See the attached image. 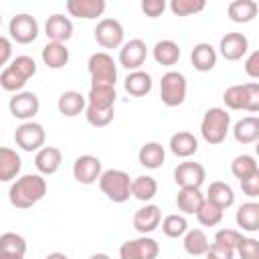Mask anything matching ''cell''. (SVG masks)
<instances>
[{
	"instance_id": "db71d44e",
	"label": "cell",
	"mask_w": 259,
	"mask_h": 259,
	"mask_svg": "<svg viewBox=\"0 0 259 259\" xmlns=\"http://www.w3.org/2000/svg\"><path fill=\"white\" fill-rule=\"evenodd\" d=\"M89 259H111V257H109L107 253H93Z\"/></svg>"
},
{
	"instance_id": "9c48e42d",
	"label": "cell",
	"mask_w": 259,
	"mask_h": 259,
	"mask_svg": "<svg viewBox=\"0 0 259 259\" xmlns=\"http://www.w3.org/2000/svg\"><path fill=\"white\" fill-rule=\"evenodd\" d=\"M8 32H10V38L16 40L18 45H30L38 36V22L34 16L22 12V14H16L10 18Z\"/></svg>"
},
{
	"instance_id": "8fae6325",
	"label": "cell",
	"mask_w": 259,
	"mask_h": 259,
	"mask_svg": "<svg viewBox=\"0 0 259 259\" xmlns=\"http://www.w3.org/2000/svg\"><path fill=\"white\" fill-rule=\"evenodd\" d=\"M8 107H10V113L16 117V119H22V121H32V117L38 113L40 109V101L36 97V93L32 91H20V93H14L8 101Z\"/></svg>"
},
{
	"instance_id": "b9f144b4",
	"label": "cell",
	"mask_w": 259,
	"mask_h": 259,
	"mask_svg": "<svg viewBox=\"0 0 259 259\" xmlns=\"http://www.w3.org/2000/svg\"><path fill=\"white\" fill-rule=\"evenodd\" d=\"M85 117H87V123L93 125V127H105L113 121L115 117V109H95V107H89L85 109Z\"/></svg>"
},
{
	"instance_id": "5bb4252c",
	"label": "cell",
	"mask_w": 259,
	"mask_h": 259,
	"mask_svg": "<svg viewBox=\"0 0 259 259\" xmlns=\"http://www.w3.org/2000/svg\"><path fill=\"white\" fill-rule=\"evenodd\" d=\"M134 229L140 235H150L162 225V210L156 204H146L134 212Z\"/></svg>"
},
{
	"instance_id": "ee69618b",
	"label": "cell",
	"mask_w": 259,
	"mask_h": 259,
	"mask_svg": "<svg viewBox=\"0 0 259 259\" xmlns=\"http://www.w3.org/2000/svg\"><path fill=\"white\" fill-rule=\"evenodd\" d=\"M10 67L16 69L24 79H30V77L36 75V63H34V59L28 57V55H18V57H14V59L10 61Z\"/></svg>"
},
{
	"instance_id": "836d02e7",
	"label": "cell",
	"mask_w": 259,
	"mask_h": 259,
	"mask_svg": "<svg viewBox=\"0 0 259 259\" xmlns=\"http://www.w3.org/2000/svg\"><path fill=\"white\" fill-rule=\"evenodd\" d=\"M158 194V182L156 178L148 176V174H142V176H136L132 180V196L142 200V202H150L154 196Z\"/></svg>"
},
{
	"instance_id": "d6a6232c",
	"label": "cell",
	"mask_w": 259,
	"mask_h": 259,
	"mask_svg": "<svg viewBox=\"0 0 259 259\" xmlns=\"http://www.w3.org/2000/svg\"><path fill=\"white\" fill-rule=\"evenodd\" d=\"M204 196H206V200L219 204L221 208H229V206L235 204V192H233V188H231L227 182H223V180L210 182Z\"/></svg>"
},
{
	"instance_id": "4dcf8cb0",
	"label": "cell",
	"mask_w": 259,
	"mask_h": 259,
	"mask_svg": "<svg viewBox=\"0 0 259 259\" xmlns=\"http://www.w3.org/2000/svg\"><path fill=\"white\" fill-rule=\"evenodd\" d=\"M123 87L134 97H144L152 91V75L146 71H130V75L123 81Z\"/></svg>"
},
{
	"instance_id": "681fc988",
	"label": "cell",
	"mask_w": 259,
	"mask_h": 259,
	"mask_svg": "<svg viewBox=\"0 0 259 259\" xmlns=\"http://www.w3.org/2000/svg\"><path fill=\"white\" fill-rule=\"evenodd\" d=\"M237 251L233 249H227L223 245H217V243H210V249L206 251V259H235Z\"/></svg>"
},
{
	"instance_id": "bcb514c9",
	"label": "cell",
	"mask_w": 259,
	"mask_h": 259,
	"mask_svg": "<svg viewBox=\"0 0 259 259\" xmlns=\"http://www.w3.org/2000/svg\"><path fill=\"white\" fill-rule=\"evenodd\" d=\"M239 259H259V241L253 237H243L237 247Z\"/></svg>"
},
{
	"instance_id": "e575fe53",
	"label": "cell",
	"mask_w": 259,
	"mask_h": 259,
	"mask_svg": "<svg viewBox=\"0 0 259 259\" xmlns=\"http://www.w3.org/2000/svg\"><path fill=\"white\" fill-rule=\"evenodd\" d=\"M257 170H259V164H257L255 156H251V154H239L231 162V172H233L235 178H239V182L245 180V178H249Z\"/></svg>"
},
{
	"instance_id": "d6986e66",
	"label": "cell",
	"mask_w": 259,
	"mask_h": 259,
	"mask_svg": "<svg viewBox=\"0 0 259 259\" xmlns=\"http://www.w3.org/2000/svg\"><path fill=\"white\" fill-rule=\"evenodd\" d=\"M61 162H63V154H61V150L55 148V146H45V148L38 150L36 156H34V166H36L38 174H42V176L55 174V172L61 168Z\"/></svg>"
},
{
	"instance_id": "8992f818",
	"label": "cell",
	"mask_w": 259,
	"mask_h": 259,
	"mask_svg": "<svg viewBox=\"0 0 259 259\" xmlns=\"http://www.w3.org/2000/svg\"><path fill=\"white\" fill-rule=\"evenodd\" d=\"M45 127L36 121H22L14 132V142L24 152H38L45 148Z\"/></svg>"
},
{
	"instance_id": "f1b7e54d",
	"label": "cell",
	"mask_w": 259,
	"mask_h": 259,
	"mask_svg": "<svg viewBox=\"0 0 259 259\" xmlns=\"http://www.w3.org/2000/svg\"><path fill=\"white\" fill-rule=\"evenodd\" d=\"M235 221H237L239 229L249 231V233H257L259 231V202H255V200L243 202L235 214Z\"/></svg>"
},
{
	"instance_id": "816d5d0a",
	"label": "cell",
	"mask_w": 259,
	"mask_h": 259,
	"mask_svg": "<svg viewBox=\"0 0 259 259\" xmlns=\"http://www.w3.org/2000/svg\"><path fill=\"white\" fill-rule=\"evenodd\" d=\"M10 55H12V42L8 36H2L0 38V63L6 65L10 61Z\"/></svg>"
},
{
	"instance_id": "7402d4cb",
	"label": "cell",
	"mask_w": 259,
	"mask_h": 259,
	"mask_svg": "<svg viewBox=\"0 0 259 259\" xmlns=\"http://www.w3.org/2000/svg\"><path fill=\"white\" fill-rule=\"evenodd\" d=\"M170 152L178 158H190L198 150V140L190 132H176L170 136Z\"/></svg>"
},
{
	"instance_id": "d4e9b609",
	"label": "cell",
	"mask_w": 259,
	"mask_h": 259,
	"mask_svg": "<svg viewBox=\"0 0 259 259\" xmlns=\"http://www.w3.org/2000/svg\"><path fill=\"white\" fill-rule=\"evenodd\" d=\"M204 200L206 196L200 192V188H180L176 194V206L182 214H196Z\"/></svg>"
},
{
	"instance_id": "7a4b0ae2",
	"label": "cell",
	"mask_w": 259,
	"mask_h": 259,
	"mask_svg": "<svg viewBox=\"0 0 259 259\" xmlns=\"http://www.w3.org/2000/svg\"><path fill=\"white\" fill-rule=\"evenodd\" d=\"M231 130V115L225 107H210L204 111L200 121V136L206 144L219 146L227 140V134Z\"/></svg>"
},
{
	"instance_id": "9f6ffc18",
	"label": "cell",
	"mask_w": 259,
	"mask_h": 259,
	"mask_svg": "<svg viewBox=\"0 0 259 259\" xmlns=\"http://www.w3.org/2000/svg\"><path fill=\"white\" fill-rule=\"evenodd\" d=\"M255 154H257V158H259V142L255 144Z\"/></svg>"
},
{
	"instance_id": "e0dca14e",
	"label": "cell",
	"mask_w": 259,
	"mask_h": 259,
	"mask_svg": "<svg viewBox=\"0 0 259 259\" xmlns=\"http://www.w3.org/2000/svg\"><path fill=\"white\" fill-rule=\"evenodd\" d=\"M105 0H69L67 2V12L75 18L83 20H93L105 12Z\"/></svg>"
},
{
	"instance_id": "484cf974",
	"label": "cell",
	"mask_w": 259,
	"mask_h": 259,
	"mask_svg": "<svg viewBox=\"0 0 259 259\" xmlns=\"http://www.w3.org/2000/svg\"><path fill=\"white\" fill-rule=\"evenodd\" d=\"M257 12H259V4L255 0H233L227 8L229 18L237 24H247L255 20Z\"/></svg>"
},
{
	"instance_id": "f546056e",
	"label": "cell",
	"mask_w": 259,
	"mask_h": 259,
	"mask_svg": "<svg viewBox=\"0 0 259 259\" xmlns=\"http://www.w3.org/2000/svg\"><path fill=\"white\" fill-rule=\"evenodd\" d=\"M138 160H140V164H142L144 168H148V170H158V168L164 164V160H166V152H164L162 144H158V142H148V144H144V146L140 148Z\"/></svg>"
},
{
	"instance_id": "4316f807",
	"label": "cell",
	"mask_w": 259,
	"mask_h": 259,
	"mask_svg": "<svg viewBox=\"0 0 259 259\" xmlns=\"http://www.w3.org/2000/svg\"><path fill=\"white\" fill-rule=\"evenodd\" d=\"M40 57H42V63H45L49 69H63V67L69 63V49H67V45H63V42H53V40H49V42L42 47Z\"/></svg>"
},
{
	"instance_id": "603a6c76",
	"label": "cell",
	"mask_w": 259,
	"mask_h": 259,
	"mask_svg": "<svg viewBox=\"0 0 259 259\" xmlns=\"http://www.w3.org/2000/svg\"><path fill=\"white\" fill-rule=\"evenodd\" d=\"M233 136L239 144H257L259 142V117L257 115L241 117L233 125Z\"/></svg>"
},
{
	"instance_id": "6da1fadb",
	"label": "cell",
	"mask_w": 259,
	"mask_h": 259,
	"mask_svg": "<svg viewBox=\"0 0 259 259\" xmlns=\"http://www.w3.org/2000/svg\"><path fill=\"white\" fill-rule=\"evenodd\" d=\"M47 194V180L42 174H24L16 178L8 188L10 204L16 208H30L32 204L40 202Z\"/></svg>"
},
{
	"instance_id": "1f68e13d",
	"label": "cell",
	"mask_w": 259,
	"mask_h": 259,
	"mask_svg": "<svg viewBox=\"0 0 259 259\" xmlns=\"http://www.w3.org/2000/svg\"><path fill=\"white\" fill-rule=\"evenodd\" d=\"M182 247L188 255L200 257V255H206V251L210 249V243L202 229H188V233L182 239Z\"/></svg>"
},
{
	"instance_id": "4fadbf2b",
	"label": "cell",
	"mask_w": 259,
	"mask_h": 259,
	"mask_svg": "<svg viewBox=\"0 0 259 259\" xmlns=\"http://www.w3.org/2000/svg\"><path fill=\"white\" fill-rule=\"evenodd\" d=\"M146 57H148V47L142 38H130L119 49V65L125 67L127 71H140Z\"/></svg>"
},
{
	"instance_id": "2e32d148",
	"label": "cell",
	"mask_w": 259,
	"mask_h": 259,
	"mask_svg": "<svg viewBox=\"0 0 259 259\" xmlns=\"http://www.w3.org/2000/svg\"><path fill=\"white\" fill-rule=\"evenodd\" d=\"M45 34L53 42H67L73 36V22L65 14H51L45 22Z\"/></svg>"
},
{
	"instance_id": "3957f363",
	"label": "cell",
	"mask_w": 259,
	"mask_h": 259,
	"mask_svg": "<svg viewBox=\"0 0 259 259\" xmlns=\"http://www.w3.org/2000/svg\"><path fill=\"white\" fill-rule=\"evenodd\" d=\"M132 180L134 178H130V174L125 170L109 168V170H103V174L99 178V188L111 202L121 204V202L130 200V196H132Z\"/></svg>"
},
{
	"instance_id": "7dc6e473",
	"label": "cell",
	"mask_w": 259,
	"mask_h": 259,
	"mask_svg": "<svg viewBox=\"0 0 259 259\" xmlns=\"http://www.w3.org/2000/svg\"><path fill=\"white\" fill-rule=\"evenodd\" d=\"M164 10H166L164 0H142V12L148 18H158V16H162Z\"/></svg>"
},
{
	"instance_id": "60d3db41",
	"label": "cell",
	"mask_w": 259,
	"mask_h": 259,
	"mask_svg": "<svg viewBox=\"0 0 259 259\" xmlns=\"http://www.w3.org/2000/svg\"><path fill=\"white\" fill-rule=\"evenodd\" d=\"M223 101L229 109H235V111H245V85H231L225 93H223Z\"/></svg>"
},
{
	"instance_id": "7c38bea8",
	"label": "cell",
	"mask_w": 259,
	"mask_h": 259,
	"mask_svg": "<svg viewBox=\"0 0 259 259\" xmlns=\"http://www.w3.org/2000/svg\"><path fill=\"white\" fill-rule=\"evenodd\" d=\"M206 178V170L198 162H180L174 168V182L180 188H200Z\"/></svg>"
},
{
	"instance_id": "f35d334b",
	"label": "cell",
	"mask_w": 259,
	"mask_h": 259,
	"mask_svg": "<svg viewBox=\"0 0 259 259\" xmlns=\"http://www.w3.org/2000/svg\"><path fill=\"white\" fill-rule=\"evenodd\" d=\"M28 79H24L16 69H12L10 65H6L0 73V85L4 91H10V93H20L22 87L26 85Z\"/></svg>"
},
{
	"instance_id": "8d00e7d4",
	"label": "cell",
	"mask_w": 259,
	"mask_h": 259,
	"mask_svg": "<svg viewBox=\"0 0 259 259\" xmlns=\"http://www.w3.org/2000/svg\"><path fill=\"white\" fill-rule=\"evenodd\" d=\"M162 233L168 239H178L188 233V221L184 214H168L162 219Z\"/></svg>"
},
{
	"instance_id": "ac0fdd59",
	"label": "cell",
	"mask_w": 259,
	"mask_h": 259,
	"mask_svg": "<svg viewBox=\"0 0 259 259\" xmlns=\"http://www.w3.org/2000/svg\"><path fill=\"white\" fill-rule=\"evenodd\" d=\"M57 107L65 117H77L87 109V95H81L79 91H63L57 99Z\"/></svg>"
},
{
	"instance_id": "ba28073f",
	"label": "cell",
	"mask_w": 259,
	"mask_h": 259,
	"mask_svg": "<svg viewBox=\"0 0 259 259\" xmlns=\"http://www.w3.org/2000/svg\"><path fill=\"white\" fill-rule=\"evenodd\" d=\"M123 24L117 18H101L93 30V36L99 47L103 49H117L123 47Z\"/></svg>"
},
{
	"instance_id": "11a10c76",
	"label": "cell",
	"mask_w": 259,
	"mask_h": 259,
	"mask_svg": "<svg viewBox=\"0 0 259 259\" xmlns=\"http://www.w3.org/2000/svg\"><path fill=\"white\" fill-rule=\"evenodd\" d=\"M0 259H24L20 255H6V253H0Z\"/></svg>"
},
{
	"instance_id": "30bf717a",
	"label": "cell",
	"mask_w": 259,
	"mask_h": 259,
	"mask_svg": "<svg viewBox=\"0 0 259 259\" xmlns=\"http://www.w3.org/2000/svg\"><path fill=\"white\" fill-rule=\"evenodd\" d=\"M103 170H101V160L97 156H91V154H83L79 156L75 162H73V178L79 182V184H95L99 182Z\"/></svg>"
},
{
	"instance_id": "cb8c5ba5",
	"label": "cell",
	"mask_w": 259,
	"mask_h": 259,
	"mask_svg": "<svg viewBox=\"0 0 259 259\" xmlns=\"http://www.w3.org/2000/svg\"><path fill=\"white\" fill-rule=\"evenodd\" d=\"M152 57H154V61H156L158 65H162V67H172V65H176L178 59H180V47H178V42H174L172 38H162V40H158V42L154 45Z\"/></svg>"
},
{
	"instance_id": "ffe728a7",
	"label": "cell",
	"mask_w": 259,
	"mask_h": 259,
	"mask_svg": "<svg viewBox=\"0 0 259 259\" xmlns=\"http://www.w3.org/2000/svg\"><path fill=\"white\" fill-rule=\"evenodd\" d=\"M190 63L200 73L212 71L214 65H217V49L210 42H198V45H194V49L190 51Z\"/></svg>"
},
{
	"instance_id": "9a60e30c",
	"label": "cell",
	"mask_w": 259,
	"mask_h": 259,
	"mask_svg": "<svg viewBox=\"0 0 259 259\" xmlns=\"http://www.w3.org/2000/svg\"><path fill=\"white\" fill-rule=\"evenodd\" d=\"M219 51L227 61H239L249 51V38L243 32H227L219 42Z\"/></svg>"
},
{
	"instance_id": "52a82bcc",
	"label": "cell",
	"mask_w": 259,
	"mask_h": 259,
	"mask_svg": "<svg viewBox=\"0 0 259 259\" xmlns=\"http://www.w3.org/2000/svg\"><path fill=\"white\" fill-rule=\"evenodd\" d=\"M160 255V245L156 239L142 235L130 239L119 247V259H156Z\"/></svg>"
},
{
	"instance_id": "83f0119b",
	"label": "cell",
	"mask_w": 259,
	"mask_h": 259,
	"mask_svg": "<svg viewBox=\"0 0 259 259\" xmlns=\"http://www.w3.org/2000/svg\"><path fill=\"white\" fill-rule=\"evenodd\" d=\"M22 170V160L12 148H0V180L10 182L14 180Z\"/></svg>"
},
{
	"instance_id": "44dd1931",
	"label": "cell",
	"mask_w": 259,
	"mask_h": 259,
	"mask_svg": "<svg viewBox=\"0 0 259 259\" xmlns=\"http://www.w3.org/2000/svg\"><path fill=\"white\" fill-rule=\"evenodd\" d=\"M117 91L111 85H93L87 93V105L95 109H113Z\"/></svg>"
},
{
	"instance_id": "5b68a950",
	"label": "cell",
	"mask_w": 259,
	"mask_h": 259,
	"mask_svg": "<svg viewBox=\"0 0 259 259\" xmlns=\"http://www.w3.org/2000/svg\"><path fill=\"white\" fill-rule=\"evenodd\" d=\"M188 91L186 77L180 71H168L160 79V99L166 107H178L184 103Z\"/></svg>"
},
{
	"instance_id": "f907efd6",
	"label": "cell",
	"mask_w": 259,
	"mask_h": 259,
	"mask_svg": "<svg viewBox=\"0 0 259 259\" xmlns=\"http://www.w3.org/2000/svg\"><path fill=\"white\" fill-rule=\"evenodd\" d=\"M245 73L253 79H259V49L245 59Z\"/></svg>"
},
{
	"instance_id": "277c9868",
	"label": "cell",
	"mask_w": 259,
	"mask_h": 259,
	"mask_svg": "<svg viewBox=\"0 0 259 259\" xmlns=\"http://www.w3.org/2000/svg\"><path fill=\"white\" fill-rule=\"evenodd\" d=\"M87 71L91 77V87L93 85H111L115 87L117 81V65L113 61L111 55H107L105 51L93 53L87 61Z\"/></svg>"
},
{
	"instance_id": "7bdbcfd3",
	"label": "cell",
	"mask_w": 259,
	"mask_h": 259,
	"mask_svg": "<svg viewBox=\"0 0 259 259\" xmlns=\"http://www.w3.org/2000/svg\"><path fill=\"white\" fill-rule=\"evenodd\" d=\"M241 241H243V235L237 229H219L217 235H214V243L217 245H223V247L233 249V251H237Z\"/></svg>"
},
{
	"instance_id": "f5cc1de1",
	"label": "cell",
	"mask_w": 259,
	"mask_h": 259,
	"mask_svg": "<svg viewBox=\"0 0 259 259\" xmlns=\"http://www.w3.org/2000/svg\"><path fill=\"white\" fill-rule=\"evenodd\" d=\"M45 259H69L65 253H61V251H55V253H49Z\"/></svg>"
},
{
	"instance_id": "f6af8a7d",
	"label": "cell",
	"mask_w": 259,
	"mask_h": 259,
	"mask_svg": "<svg viewBox=\"0 0 259 259\" xmlns=\"http://www.w3.org/2000/svg\"><path fill=\"white\" fill-rule=\"evenodd\" d=\"M245 85V111L257 113L259 111V83L257 81H249L243 83Z\"/></svg>"
},
{
	"instance_id": "74e56055",
	"label": "cell",
	"mask_w": 259,
	"mask_h": 259,
	"mask_svg": "<svg viewBox=\"0 0 259 259\" xmlns=\"http://www.w3.org/2000/svg\"><path fill=\"white\" fill-rule=\"evenodd\" d=\"M223 214H225V208H221L219 204H214L210 200H204L200 210L196 212V219L202 227H217L223 221Z\"/></svg>"
},
{
	"instance_id": "c3c4849f",
	"label": "cell",
	"mask_w": 259,
	"mask_h": 259,
	"mask_svg": "<svg viewBox=\"0 0 259 259\" xmlns=\"http://www.w3.org/2000/svg\"><path fill=\"white\" fill-rule=\"evenodd\" d=\"M241 190L243 194H247L249 198H257L259 196V170L255 174H251L249 178L241 180Z\"/></svg>"
},
{
	"instance_id": "ab89813d",
	"label": "cell",
	"mask_w": 259,
	"mask_h": 259,
	"mask_svg": "<svg viewBox=\"0 0 259 259\" xmlns=\"http://www.w3.org/2000/svg\"><path fill=\"white\" fill-rule=\"evenodd\" d=\"M206 8L204 0H172L170 2V10L174 16H192L198 14Z\"/></svg>"
},
{
	"instance_id": "d590c367",
	"label": "cell",
	"mask_w": 259,
	"mask_h": 259,
	"mask_svg": "<svg viewBox=\"0 0 259 259\" xmlns=\"http://www.w3.org/2000/svg\"><path fill=\"white\" fill-rule=\"evenodd\" d=\"M0 253H6V255H20L24 257L26 253V239L18 233H2L0 235Z\"/></svg>"
}]
</instances>
